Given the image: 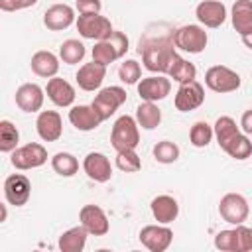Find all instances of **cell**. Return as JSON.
I'll return each instance as SVG.
<instances>
[{"label":"cell","instance_id":"d4e9b609","mask_svg":"<svg viewBox=\"0 0 252 252\" xmlns=\"http://www.w3.org/2000/svg\"><path fill=\"white\" fill-rule=\"evenodd\" d=\"M87 236H89V232H87V228L83 224L73 226V228L65 230L59 236V242H57L59 250L61 252H81L85 248V244H87Z\"/></svg>","mask_w":252,"mask_h":252},{"label":"cell","instance_id":"52a82bcc","mask_svg":"<svg viewBox=\"0 0 252 252\" xmlns=\"http://www.w3.org/2000/svg\"><path fill=\"white\" fill-rule=\"evenodd\" d=\"M219 215L228 224H244L250 215V207L244 195L240 193H226L219 201Z\"/></svg>","mask_w":252,"mask_h":252},{"label":"cell","instance_id":"1f68e13d","mask_svg":"<svg viewBox=\"0 0 252 252\" xmlns=\"http://www.w3.org/2000/svg\"><path fill=\"white\" fill-rule=\"evenodd\" d=\"M222 152H226L232 159L242 161V159H248V158L252 156V142H250L248 134H242V132H240Z\"/></svg>","mask_w":252,"mask_h":252},{"label":"cell","instance_id":"e575fe53","mask_svg":"<svg viewBox=\"0 0 252 252\" xmlns=\"http://www.w3.org/2000/svg\"><path fill=\"white\" fill-rule=\"evenodd\" d=\"M116 59H120L118 57V53H116V49H114V45L108 41V39H102V41H94V47H93V61H96V63H100V65H110V63H114Z\"/></svg>","mask_w":252,"mask_h":252},{"label":"cell","instance_id":"5b68a950","mask_svg":"<svg viewBox=\"0 0 252 252\" xmlns=\"http://www.w3.org/2000/svg\"><path fill=\"white\" fill-rule=\"evenodd\" d=\"M75 26H77V32L81 37L94 39V41H102L114 32L110 20L106 16H100V12L98 14H79Z\"/></svg>","mask_w":252,"mask_h":252},{"label":"cell","instance_id":"7bdbcfd3","mask_svg":"<svg viewBox=\"0 0 252 252\" xmlns=\"http://www.w3.org/2000/svg\"><path fill=\"white\" fill-rule=\"evenodd\" d=\"M240 130L248 136H252V108L246 110L242 116H240Z\"/></svg>","mask_w":252,"mask_h":252},{"label":"cell","instance_id":"ee69618b","mask_svg":"<svg viewBox=\"0 0 252 252\" xmlns=\"http://www.w3.org/2000/svg\"><path fill=\"white\" fill-rule=\"evenodd\" d=\"M240 39H242V43H244L248 49H252V33H246V35H242Z\"/></svg>","mask_w":252,"mask_h":252},{"label":"cell","instance_id":"8fae6325","mask_svg":"<svg viewBox=\"0 0 252 252\" xmlns=\"http://www.w3.org/2000/svg\"><path fill=\"white\" fill-rule=\"evenodd\" d=\"M171 93V79L167 75H150L138 81V94L142 100L158 102Z\"/></svg>","mask_w":252,"mask_h":252},{"label":"cell","instance_id":"cb8c5ba5","mask_svg":"<svg viewBox=\"0 0 252 252\" xmlns=\"http://www.w3.org/2000/svg\"><path fill=\"white\" fill-rule=\"evenodd\" d=\"M30 67L32 71L41 77V79H51L57 75L59 71V57L47 49H41V51H35L32 55V61H30Z\"/></svg>","mask_w":252,"mask_h":252},{"label":"cell","instance_id":"9a60e30c","mask_svg":"<svg viewBox=\"0 0 252 252\" xmlns=\"http://www.w3.org/2000/svg\"><path fill=\"white\" fill-rule=\"evenodd\" d=\"M45 100V89L37 83H24L16 91V104L22 112H39Z\"/></svg>","mask_w":252,"mask_h":252},{"label":"cell","instance_id":"b9f144b4","mask_svg":"<svg viewBox=\"0 0 252 252\" xmlns=\"http://www.w3.org/2000/svg\"><path fill=\"white\" fill-rule=\"evenodd\" d=\"M102 8L100 0H77L75 2V10L79 14H98Z\"/></svg>","mask_w":252,"mask_h":252},{"label":"cell","instance_id":"7a4b0ae2","mask_svg":"<svg viewBox=\"0 0 252 252\" xmlns=\"http://www.w3.org/2000/svg\"><path fill=\"white\" fill-rule=\"evenodd\" d=\"M110 144L116 152L136 150V146L140 144V126H138L136 118H132L128 114L118 116L110 130Z\"/></svg>","mask_w":252,"mask_h":252},{"label":"cell","instance_id":"2e32d148","mask_svg":"<svg viewBox=\"0 0 252 252\" xmlns=\"http://www.w3.org/2000/svg\"><path fill=\"white\" fill-rule=\"evenodd\" d=\"M195 16L205 28H220L226 22V8L220 0H203L197 4Z\"/></svg>","mask_w":252,"mask_h":252},{"label":"cell","instance_id":"30bf717a","mask_svg":"<svg viewBox=\"0 0 252 252\" xmlns=\"http://www.w3.org/2000/svg\"><path fill=\"white\" fill-rule=\"evenodd\" d=\"M203 102H205V89L197 79L189 81V83H181L177 93H175V98H173V104L179 112L195 110Z\"/></svg>","mask_w":252,"mask_h":252},{"label":"cell","instance_id":"4316f807","mask_svg":"<svg viewBox=\"0 0 252 252\" xmlns=\"http://www.w3.org/2000/svg\"><path fill=\"white\" fill-rule=\"evenodd\" d=\"M136 122L144 130L158 128L159 122H161V110H159V106L156 102H150V100L140 102L138 108H136Z\"/></svg>","mask_w":252,"mask_h":252},{"label":"cell","instance_id":"9c48e42d","mask_svg":"<svg viewBox=\"0 0 252 252\" xmlns=\"http://www.w3.org/2000/svg\"><path fill=\"white\" fill-rule=\"evenodd\" d=\"M140 242L150 250V252H165L171 242H173V230L167 224H146L140 234H138Z\"/></svg>","mask_w":252,"mask_h":252},{"label":"cell","instance_id":"ba28073f","mask_svg":"<svg viewBox=\"0 0 252 252\" xmlns=\"http://www.w3.org/2000/svg\"><path fill=\"white\" fill-rule=\"evenodd\" d=\"M124 102H126V91H124L122 87L112 85V87L100 89L91 104H93V108L98 112V116H100L102 122H104V120H108Z\"/></svg>","mask_w":252,"mask_h":252},{"label":"cell","instance_id":"ab89813d","mask_svg":"<svg viewBox=\"0 0 252 252\" xmlns=\"http://www.w3.org/2000/svg\"><path fill=\"white\" fill-rule=\"evenodd\" d=\"M112 45H114V49H116V53H118V57L122 59L124 55H126V51H128V47H130V41H128V35L124 33V32H112L108 37H106Z\"/></svg>","mask_w":252,"mask_h":252},{"label":"cell","instance_id":"603a6c76","mask_svg":"<svg viewBox=\"0 0 252 252\" xmlns=\"http://www.w3.org/2000/svg\"><path fill=\"white\" fill-rule=\"evenodd\" d=\"M230 22L240 37L252 33V0H234L230 10Z\"/></svg>","mask_w":252,"mask_h":252},{"label":"cell","instance_id":"60d3db41","mask_svg":"<svg viewBox=\"0 0 252 252\" xmlns=\"http://www.w3.org/2000/svg\"><path fill=\"white\" fill-rule=\"evenodd\" d=\"M39 0H0V10L4 12H18L35 6Z\"/></svg>","mask_w":252,"mask_h":252},{"label":"cell","instance_id":"f546056e","mask_svg":"<svg viewBox=\"0 0 252 252\" xmlns=\"http://www.w3.org/2000/svg\"><path fill=\"white\" fill-rule=\"evenodd\" d=\"M85 53H87V49H85L83 41H79V39H65L61 43V47H59V59L65 65L81 63L85 59Z\"/></svg>","mask_w":252,"mask_h":252},{"label":"cell","instance_id":"bcb514c9","mask_svg":"<svg viewBox=\"0 0 252 252\" xmlns=\"http://www.w3.org/2000/svg\"><path fill=\"white\" fill-rule=\"evenodd\" d=\"M220 2H222V0H220Z\"/></svg>","mask_w":252,"mask_h":252},{"label":"cell","instance_id":"4fadbf2b","mask_svg":"<svg viewBox=\"0 0 252 252\" xmlns=\"http://www.w3.org/2000/svg\"><path fill=\"white\" fill-rule=\"evenodd\" d=\"M79 220L87 228V232L93 236H104L110 230L108 217L98 205H85L79 211Z\"/></svg>","mask_w":252,"mask_h":252},{"label":"cell","instance_id":"e0dca14e","mask_svg":"<svg viewBox=\"0 0 252 252\" xmlns=\"http://www.w3.org/2000/svg\"><path fill=\"white\" fill-rule=\"evenodd\" d=\"M75 22V8L69 4H53L43 14V26L49 32H63Z\"/></svg>","mask_w":252,"mask_h":252},{"label":"cell","instance_id":"484cf974","mask_svg":"<svg viewBox=\"0 0 252 252\" xmlns=\"http://www.w3.org/2000/svg\"><path fill=\"white\" fill-rule=\"evenodd\" d=\"M213 130H215V138H217V144L220 146V150H224L240 134V128L236 126V120L232 116H219Z\"/></svg>","mask_w":252,"mask_h":252},{"label":"cell","instance_id":"83f0119b","mask_svg":"<svg viewBox=\"0 0 252 252\" xmlns=\"http://www.w3.org/2000/svg\"><path fill=\"white\" fill-rule=\"evenodd\" d=\"M167 77L169 79H173L175 83H189V81H195L197 79V67L191 63V61H187V59H183L179 53L175 55V59H173V63H171V67H169V71H167Z\"/></svg>","mask_w":252,"mask_h":252},{"label":"cell","instance_id":"f1b7e54d","mask_svg":"<svg viewBox=\"0 0 252 252\" xmlns=\"http://www.w3.org/2000/svg\"><path fill=\"white\" fill-rule=\"evenodd\" d=\"M51 167L61 177H73L79 171V159L69 152H57L51 158Z\"/></svg>","mask_w":252,"mask_h":252},{"label":"cell","instance_id":"ffe728a7","mask_svg":"<svg viewBox=\"0 0 252 252\" xmlns=\"http://www.w3.org/2000/svg\"><path fill=\"white\" fill-rule=\"evenodd\" d=\"M104 77H106V65H100L96 61H91V63L81 65L79 71H77V75H75L79 89H83L87 93H93V91L100 89Z\"/></svg>","mask_w":252,"mask_h":252},{"label":"cell","instance_id":"7c38bea8","mask_svg":"<svg viewBox=\"0 0 252 252\" xmlns=\"http://www.w3.org/2000/svg\"><path fill=\"white\" fill-rule=\"evenodd\" d=\"M32 183L24 173H12L4 179V197L8 205L24 207L30 201Z\"/></svg>","mask_w":252,"mask_h":252},{"label":"cell","instance_id":"277c9868","mask_svg":"<svg viewBox=\"0 0 252 252\" xmlns=\"http://www.w3.org/2000/svg\"><path fill=\"white\" fill-rule=\"evenodd\" d=\"M240 75L236 71H232L226 65H213L207 69L205 73V85L209 91L219 93V94H226V93H234L240 89Z\"/></svg>","mask_w":252,"mask_h":252},{"label":"cell","instance_id":"5bb4252c","mask_svg":"<svg viewBox=\"0 0 252 252\" xmlns=\"http://www.w3.org/2000/svg\"><path fill=\"white\" fill-rule=\"evenodd\" d=\"M37 136L43 142H57L63 134V120L57 110H39L35 118Z\"/></svg>","mask_w":252,"mask_h":252},{"label":"cell","instance_id":"8992f818","mask_svg":"<svg viewBox=\"0 0 252 252\" xmlns=\"http://www.w3.org/2000/svg\"><path fill=\"white\" fill-rule=\"evenodd\" d=\"M45 161H47V150L37 142H30V144L18 146L12 152V158H10V163L20 171L41 167Z\"/></svg>","mask_w":252,"mask_h":252},{"label":"cell","instance_id":"6da1fadb","mask_svg":"<svg viewBox=\"0 0 252 252\" xmlns=\"http://www.w3.org/2000/svg\"><path fill=\"white\" fill-rule=\"evenodd\" d=\"M175 49L177 47L173 43V35H171V39L146 37L140 41V55H142L144 67L158 75H167V71L177 55Z\"/></svg>","mask_w":252,"mask_h":252},{"label":"cell","instance_id":"f35d334b","mask_svg":"<svg viewBox=\"0 0 252 252\" xmlns=\"http://www.w3.org/2000/svg\"><path fill=\"white\" fill-rule=\"evenodd\" d=\"M236 240H238V252H252V228L244 224H236Z\"/></svg>","mask_w":252,"mask_h":252},{"label":"cell","instance_id":"44dd1931","mask_svg":"<svg viewBox=\"0 0 252 252\" xmlns=\"http://www.w3.org/2000/svg\"><path fill=\"white\" fill-rule=\"evenodd\" d=\"M69 122L79 132H91L100 126L102 118L93 108V104H77V106H71V110H69Z\"/></svg>","mask_w":252,"mask_h":252},{"label":"cell","instance_id":"8d00e7d4","mask_svg":"<svg viewBox=\"0 0 252 252\" xmlns=\"http://www.w3.org/2000/svg\"><path fill=\"white\" fill-rule=\"evenodd\" d=\"M118 77L126 85H138V81L142 79V67H140V63L136 59L122 61L120 67H118Z\"/></svg>","mask_w":252,"mask_h":252},{"label":"cell","instance_id":"7402d4cb","mask_svg":"<svg viewBox=\"0 0 252 252\" xmlns=\"http://www.w3.org/2000/svg\"><path fill=\"white\" fill-rule=\"evenodd\" d=\"M150 209H152V215L158 222L161 224H169L177 219L179 215V203L175 197L171 195H158L152 199L150 203Z\"/></svg>","mask_w":252,"mask_h":252},{"label":"cell","instance_id":"f6af8a7d","mask_svg":"<svg viewBox=\"0 0 252 252\" xmlns=\"http://www.w3.org/2000/svg\"><path fill=\"white\" fill-rule=\"evenodd\" d=\"M0 209H2V215H0V222H4V220H6V217H8V211H6V205H2Z\"/></svg>","mask_w":252,"mask_h":252},{"label":"cell","instance_id":"d6986e66","mask_svg":"<svg viewBox=\"0 0 252 252\" xmlns=\"http://www.w3.org/2000/svg\"><path fill=\"white\" fill-rule=\"evenodd\" d=\"M83 169H85L87 177L93 179V181H96V183H106L112 177L110 159L104 154H100V152L87 154L85 159H83Z\"/></svg>","mask_w":252,"mask_h":252},{"label":"cell","instance_id":"ac0fdd59","mask_svg":"<svg viewBox=\"0 0 252 252\" xmlns=\"http://www.w3.org/2000/svg\"><path fill=\"white\" fill-rule=\"evenodd\" d=\"M45 94H47V98L55 104V106H61V108H67V106H73V102H75V87L69 83V81H65V79H61V77H51V79H47V85H45Z\"/></svg>","mask_w":252,"mask_h":252},{"label":"cell","instance_id":"4dcf8cb0","mask_svg":"<svg viewBox=\"0 0 252 252\" xmlns=\"http://www.w3.org/2000/svg\"><path fill=\"white\" fill-rule=\"evenodd\" d=\"M20 142V132L10 120L0 122V152L2 154H12L18 148Z\"/></svg>","mask_w":252,"mask_h":252},{"label":"cell","instance_id":"3957f363","mask_svg":"<svg viewBox=\"0 0 252 252\" xmlns=\"http://www.w3.org/2000/svg\"><path fill=\"white\" fill-rule=\"evenodd\" d=\"M173 43L185 53H203L209 43V35L203 26L187 24L173 32Z\"/></svg>","mask_w":252,"mask_h":252},{"label":"cell","instance_id":"d590c367","mask_svg":"<svg viewBox=\"0 0 252 252\" xmlns=\"http://www.w3.org/2000/svg\"><path fill=\"white\" fill-rule=\"evenodd\" d=\"M116 167L124 173H136L142 169V159L136 150H122L116 152Z\"/></svg>","mask_w":252,"mask_h":252},{"label":"cell","instance_id":"74e56055","mask_svg":"<svg viewBox=\"0 0 252 252\" xmlns=\"http://www.w3.org/2000/svg\"><path fill=\"white\" fill-rule=\"evenodd\" d=\"M215 248L220 252H238L236 228H224L215 234Z\"/></svg>","mask_w":252,"mask_h":252},{"label":"cell","instance_id":"836d02e7","mask_svg":"<svg viewBox=\"0 0 252 252\" xmlns=\"http://www.w3.org/2000/svg\"><path fill=\"white\" fill-rule=\"evenodd\" d=\"M152 154H154L156 161H159V163H173V161L179 159V154H181V152H179V146H177L175 142L161 140V142H158V144L154 146Z\"/></svg>","mask_w":252,"mask_h":252},{"label":"cell","instance_id":"d6a6232c","mask_svg":"<svg viewBox=\"0 0 252 252\" xmlns=\"http://www.w3.org/2000/svg\"><path fill=\"white\" fill-rule=\"evenodd\" d=\"M215 138V130L211 124H207L205 120H199L191 126L189 130V140L195 148H207L211 144V140Z\"/></svg>","mask_w":252,"mask_h":252}]
</instances>
